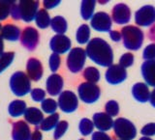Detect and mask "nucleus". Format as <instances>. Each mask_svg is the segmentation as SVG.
<instances>
[{
    "mask_svg": "<svg viewBox=\"0 0 155 140\" xmlns=\"http://www.w3.org/2000/svg\"><path fill=\"white\" fill-rule=\"evenodd\" d=\"M86 56L101 67H110L114 62V52L110 46L101 38H93L87 43Z\"/></svg>",
    "mask_w": 155,
    "mask_h": 140,
    "instance_id": "f257e3e1",
    "label": "nucleus"
},
{
    "mask_svg": "<svg viewBox=\"0 0 155 140\" xmlns=\"http://www.w3.org/2000/svg\"><path fill=\"white\" fill-rule=\"evenodd\" d=\"M39 1L21 0L18 4L15 3L11 8L10 16L15 21L22 19L24 22H31L35 19L36 14L39 11Z\"/></svg>",
    "mask_w": 155,
    "mask_h": 140,
    "instance_id": "f03ea898",
    "label": "nucleus"
},
{
    "mask_svg": "<svg viewBox=\"0 0 155 140\" xmlns=\"http://www.w3.org/2000/svg\"><path fill=\"white\" fill-rule=\"evenodd\" d=\"M123 46L129 50H138L143 46V33L137 26L127 25L121 29Z\"/></svg>",
    "mask_w": 155,
    "mask_h": 140,
    "instance_id": "7ed1b4c3",
    "label": "nucleus"
},
{
    "mask_svg": "<svg viewBox=\"0 0 155 140\" xmlns=\"http://www.w3.org/2000/svg\"><path fill=\"white\" fill-rule=\"evenodd\" d=\"M10 88L17 97H23L31 92V81L23 72H16L10 78Z\"/></svg>",
    "mask_w": 155,
    "mask_h": 140,
    "instance_id": "20e7f679",
    "label": "nucleus"
},
{
    "mask_svg": "<svg viewBox=\"0 0 155 140\" xmlns=\"http://www.w3.org/2000/svg\"><path fill=\"white\" fill-rule=\"evenodd\" d=\"M86 53L85 49L81 47H75L68 53L66 59V66L71 72L78 74L84 69L85 60H86Z\"/></svg>",
    "mask_w": 155,
    "mask_h": 140,
    "instance_id": "39448f33",
    "label": "nucleus"
},
{
    "mask_svg": "<svg viewBox=\"0 0 155 140\" xmlns=\"http://www.w3.org/2000/svg\"><path fill=\"white\" fill-rule=\"evenodd\" d=\"M114 134L119 140H133L137 135V129L131 121L125 118H117L114 122Z\"/></svg>",
    "mask_w": 155,
    "mask_h": 140,
    "instance_id": "423d86ee",
    "label": "nucleus"
},
{
    "mask_svg": "<svg viewBox=\"0 0 155 140\" xmlns=\"http://www.w3.org/2000/svg\"><path fill=\"white\" fill-rule=\"evenodd\" d=\"M79 98L85 103H94L99 100L101 91L96 84L84 82L78 87Z\"/></svg>",
    "mask_w": 155,
    "mask_h": 140,
    "instance_id": "0eeeda50",
    "label": "nucleus"
},
{
    "mask_svg": "<svg viewBox=\"0 0 155 140\" xmlns=\"http://www.w3.org/2000/svg\"><path fill=\"white\" fill-rule=\"evenodd\" d=\"M57 105L59 106L60 110L65 113H73L78 109L79 106V99L77 95L70 90L61 92L58 97Z\"/></svg>",
    "mask_w": 155,
    "mask_h": 140,
    "instance_id": "6e6552de",
    "label": "nucleus"
},
{
    "mask_svg": "<svg viewBox=\"0 0 155 140\" xmlns=\"http://www.w3.org/2000/svg\"><path fill=\"white\" fill-rule=\"evenodd\" d=\"M21 46L28 51H33L37 47L40 35L36 28L27 26L21 33Z\"/></svg>",
    "mask_w": 155,
    "mask_h": 140,
    "instance_id": "1a4fd4ad",
    "label": "nucleus"
},
{
    "mask_svg": "<svg viewBox=\"0 0 155 140\" xmlns=\"http://www.w3.org/2000/svg\"><path fill=\"white\" fill-rule=\"evenodd\" d=\"M135 22L140 26H150L155 22V7L145 5L135 13Z\"/></svg>",
    "mask_w": 155,
    "mask_h": 140,
    "instance_id": "9d476101",
    "label": "nucleus"
},
{
    "mask_svg": "<svg viewBox=\"0 0 155 140\" xmlns=\"http://www.w3.org/2000/svg\"><path fill=\"white\" fill-rule=\"evenodd\" d=\"M113 21L109 14L105 12H98L91 18L90 25L94 30L98 32H110L111 29Z\"/></svg>",
    "mask_w": 155,
    "mask_h": 140,
    "instance_id": "9b49d317",
    "label": "nucleus"
},
{
    "mask_svg": "<svg viewBox=\"0 0 155 140\" xmlns=\"http://www.w3.org/2000/svg\"><path fill=\"white\" fill-rule=\"evenodd\" d=\"M72 42L69 37L66 35H54L50 41V47L56 54H64L67 51L71 50Z\"/></svg>",
    "mask_w": 155,
    "mask_h": 140,
    "instance_id": "f8f14e48",
    "label": "nucleus"
},
{
    "mask_svg": "<svg viewBox=\"0 0 155 140\" xmlns=\"http://www.w3.org/2000/svg\"><path fill=\"white\" fill-rule=\"evenodd\" d=\"M105 77L107 82L111 85L120 84L127 78V72L119 65H111L107 70Z\"/></svg>",
    "mask_w": 155,
    "mask_h": 140,
    "instance_id": "ddd939ff",
    "label": "nucleus"
},
{
    "mask_svg": "<svg viewBox=\"0 0 155 140\" xmlns=\"http://www.w3.org/2000/svg\"><path fill=\"white\" fill-rule=\"evenodd\" d=\"M111 18L116 24H126L130 21L131 11L126 4H116L111 11Z\"/></svg>",
    "mask_w": 155,
    "mask_h": 140,
    "instance_id": "4468645a",
    "label": "nucleus"
},
{
    "mask_svg": "<svg viewBox=\"0 0 155 140\" xmlns=\"http://www.w3.org/2000/svg\"><path fill=\"white\" fill-rule=\"evenodd\" d=\"M31 130L25 121H18L12 125L13 140H30Z\"/></svg>",
    "mask_w": 155,
    "mask_h": 140,
    "instance_id": "2eb2a0df",
    "label": "nucleus"
},
{
    "mask_svg": "<svg viewBox=\"0 0 155 140\" xmlns=\"http://www.w3.org/2000/svg\"><path fill=\"white\" fill-rule=\"evenodd\" d=\"M64 81L60 75L58 74H52L48 77L46 82V89L48 95L52 97L59 96L62 92Z\"/></svg>",
    "mask_w": 155,
    "mask_h": 140,
    "instance_id": "dca6fc26",
    "label": "nucleus"
},
{
    "mask_svg": "<svg viewBox=\"0 0 155 140\" xmlns=\"http://www.w3.org/2000/svg\"><path fill=\"white\" fill-rule=\"evenodd\" d=\"M44 69L40 60L37 58H30L26 63V75L29 79L33 81H39L43 76Z\"/></svg>",
    "mask_w": 155,
    "mask_h": 140,
    "instance_id": "f3484780",
    "label": "nucleus"
},
{
    "mask_svg": "<svg viewBox=\"0 0 155 140\" xmlns=\"http://www.w3.org/2000/svg\"><path fill=\"white\" fill-rule=\"evenodd\" d=\"M92 123L98 132H108L114 126V121L110 116L105 112H97L92 117Z\"/></svg>",
    "mask_w": 155,
    "mask_h": 140,
    "instance_id": "a211bd4d",
    "label": "nucleus"
},
{
    "mask_svg": "<svg viewBox=\"0 0 155 140\" xmlns=\"http://www.w3.org/2000/svg\"><path fill=\"white\" fill-rule=\"evenodd\" d=\"M1 35L3 40L10 41V42H16L18 41L19 37H21V29L18 26L15 25L12 23H7L1 28Z\"/></svg>",
    "mask_w": 155,
    "mask_h": 140,
    "instance_id": "6ab92c4d",
    "label": "nucleus"
},
{
    "mask_svg": "<svg viewBox=\"0 0 155 140\" xmlns=\"http://www.w3.org/2000/svg\"><path fill=\"white\" fill-rule=\"evenodd\" d=\"M132 95L134 99L139 103H147V100H149L150 96L148 86L143 82H138L132 87Z\"/></svg>",
    "mask_w": 155,
    "mask_h": 140,
    "instance_id": "aec40b11",
    "label": "nucleus"
},
{
    "mask_svg": "<svg viewBox=\"0 0 155 140\" xmlns=\"http://www.w3.org/2000/svg\"><path fill=\"white\" fill-rule=\"evenodd\" d=\"M24 119L25 122L28 124L33 125L36 127H39L42 121L44 120V113L43 111L37 107H28L24 112Z\"/></svg>",
    "mask_w": 155,
    "mask_h": 140,
    "instance_id": "412c9836",
    "label": "nucleus"
},
{
    "mask_svg": "<svg viewBox=\"0 0 155 140\" xmlns=\"http://www.w3.org/2000/svg\"><path fill=\"white\" fill-rule=\"evenodd\" d=\"M142 75L147 85L155 87V61H145L143 63Z\"/></svg>",
    "mask_w": 155,
    "mask_h": 140,
    "instance_id": "4be33fe9",
    "label": "nucleus"
},
{
    "mask_svg": "<svg viewBox=\"0 0 155 140\" xmlns=\"http://www.w3.org/2000/svg\"><path fill=\"white\" fill-rule=\"evenodd\" d=\"M25 110H26V103L25 101L21 100H15L11 101L8 106V112L10 116L13 118H17L23 115Z\"/></svg>",
    "mask_w": 155,
    "mask_h": 140,
    "instance_id": "5701e85b",
    "label": "nucleus"
},
{
    "mask_svg": "<svg viewBox=\"0 0 155 140\" xmlns=\"http://www.w3.org/2000/svg\"><path fill=\"white\" fill-rule=\"evenodd\" d=\"M50 26L53 31L57 33V35H64V33H66L68 29V23L65 18L61 16H56L51 18Z\"/></svg>",
    "mask_w": 155,
    "mask_h": 140,
    "instance_id": "b1692460",
    "label": "nucleus"
},
{
    "mask_svg": "<svg viewBox=\"0 0 155 140\" xmlns=\"http://www.w3.org/2000/svg\"><path fill=\"white\" fill-rule=\"evenodd\" d=\"M58 122H59V114L55 112L53 114L48 115L46 118H44L42 123L39 126V128L43 132H50V130L53 129L56 127Z\"/></svg>",
    "mask_w": 155,
    "mask_h": 140,
    "instance_id": "393cba45",
    "label": "nucleus"
},
{
    "mask_svg": "<svg viewBox=\"0 0 155 140\" xmlns=\"http://www.w3.org/2000/svg\"><path fill=\"white\" fill-rule=\"evenodd\" d=\"M96 1L94 0H84L81 4V16L84 21H88L93 17Z\"/></svg>",
    "mask_w": 155,
    "mask_h": 140,
    "instance_id": "a878e982",
    "label": "nucleus"
},
{
    "mask_svg": "<svg viewBox=\"0 0 155 140\" xmlns=\"http://www.w3.org/2000/svg\"><path fill=\"white\" fill-rule=\"evenodd\" d=\"M51 21V18L47 10L44 8L39 9V11L37 12L36 17H35L36 25L41 29H46L50 26Z\"/></svg>",
    "mask_w": 155,
    "mask_h": 140,
    "instance_id": "bb28decb",
    "label": "nucleus"
},
{
    "mask_svg": "<svg viewBox=\"0 0 155 140\" xmlns=\"http://www.w3.org/2000/svg\"><path fill=\"white\" fill-rule=\"evenodd\" d=\"M90 39V27L87 24H81L78 28L76 33V40L80 45H84L89 42Z\"/></svg>",
    "mask_w": 155,
    "mask_h": 140,
    "instance_id": "cd10ccee",
    "label": "nucleus"
},
{
    "mask_svg": "<svg viewBox=\"0 0 155 140\" xmlns=\"http://www.w3.org/2000/svg\"><path fill=\"white\" fill-rule=\"evenodd\" d=\"M82 75H84L86 82H89V83H93V84H96L100 80L101 77L100 72L94 67H87L84 71Z\"/></svg>",
    "mask_w": 155,
    "mask_h": 140,
    "instance_id": "c85d7f7f",
    "label": "nucleus"
},
{
    "mask_svg": "<svg viewBox=\"0 0 155 140\" xmlns=\"http://www.w3.org/2000/svg\"><path fill=\"white\" fill-rule=\"evenodd\" d=\"M93 129H94V125L92 123V121L87 119V118H82L80 121L79 124V129L81 134H82L84 136H87L90 133L93 132Z\"/></svg>",
    "mask_w": 155,
    "mask_h": 140,
    "instance_id": "c756f323",
    "label": "nucleus"
},
{
    "mask_svg": "<svg viewBox=\"0 0 155 140\" xmlns=\"http://www.w3.org/2000/svg\"><path fill=\"white\" fill-rule=\"evenodd\" d=\"M14 4L15 1H8V0L0 1V21L8 18L10 13H11V8Z\"/></svg>",
    "mask_w": 155,
    "mask_h": 140,
    "instance_id": "7c9ffc66",
    "label": "nucleus"
},
{
    "mask_svg": "<svg viewBox=\"0 0 155 140\" xmlns=\"http://www.w3.org/2000/svg\"><path fill=\"white\" fill-rule=\"evenodd\" d=\"M57 103L53 99H45L41 103V108L45 113L53 114L57 109Z\"/></svg>",
    "mask_w": 155,
    "mask_h": 140,
    "instance_id": "2f4dec72",
    "label": "nucleus"
},
{
    "mask_svg": "<svg viewBox=\"0 0 155 140\" xmlns=\"http://www.w3.org/2000/svg\"><path fill=\"white\" fill-rule=\"evenodd\" d=\"M15 58V52H5L0 57V74L12 64Z\"/></svg>",
    "mask_w": 155,
    "mask_h": 140,
    "instance_id": "473e14b6",
    "label": "nucleus"
},
{
    "mask_svg": "<svg viewBox=\"0 0 155 140\" xmlns=\"http://www.w3.org/2000/svg\"><path fill=\"white\" fill-rule=\"evenodd\" d=\"M68 127H69V124H68L67 121H59L58 124L56 125V127L54 128V132H53V138L55 140L60 139L63 135L65 134L67 132Z\"/></svg>",
    "mask_w": 155,
    "mask_h": 140,
    "instance_id": "72a5a7b5",
    "label": "nucleus"
},
{
    "mask_svg": "<svg viewBox=\"0 0 155 140\" xmlns=\"http://www.w3.org/2000/svg\"><path fill=\"white\" fill-rule=\"evenodd\" d=\"M105 110H106L105 113H107L109 116H110V117L117 116L119 113V105L117 103V101L109 100L105 105Z\"/></svg>",
    "mask_w": 155,
    "mask_h": 140,
    "instance_id": "f704fd0d",
    "label": "nucleus"
},
{
    "mask_svg": "<svg viewBox=\"0 0 155 140\" xmlns=\"http://www.w3.org/2000/svg\"><path fill=\"white\" fill-rule=\"evenodd\" d=\"M60 64H61L60 56L56 54V53H51L50 59H48V66H50L51 71L55 74V72H57L58 69L60 68Z\"/></svg>",
    "mask_w": 155,
    "mask_h": 140,
    "instance_id": "c9c22d12",
    "label": "nucleus"
},
{
    "mask_svg": "<svg viewBox=\"0 0 155 140\" xmlns=\"http://www.w3.org/2000/svg\"><path fill=\"white\" fill-rule=\"evenodd\" d=\"M133 63H134V55L132 53L127 52V53H124V54L120 57L118 65L124 68V69H126V68H129L132 66Z\"/></svg>",
    "mask_w": 155,
    "mask_h": 140,
    "instance_id": "e433bc0d",
    "label": "nucleus"
},
{
    "mask_svg": "<svg viewBox=\"0 0 155 140\" xmlns=\"http://www.w3.org/2000/svg\"><path fill=\"white\" fill-rule=\"evenodd\" d=\"M143 57L145 61H155V43L147 46L143 52Z\"/></svg>",
    "mask_w": 155,
    "mask_h": 140,
    "instance_id": "4c0bfd02",
    "label": "nucleus"
},
{
    "mask_svg": "<svg viewBox=\"0 0 155 140\" xmlns=\"http://www.w3.org/2000/svg\"><path fill=\"white\" fill-rule=\"evenodd\" d=\"M31 99L36 103H42L46 98V91L41 88H35L30 92Z\"/></svg>",
    "mask_w": 155,
    "mask_h": 140,
    "instance_id": "58836bf2",
    "label": "nucleus"
},
{
    "mask_svg": "<svg viewBox=\"0 0 155 140\" xmlns=\"http://www.w3.org/2000/svg\"><path fill=\"white\" fill-rule=\"evenodd\" d=\"M140 132H142L143 135H144V136H147V137L153 136V135H155V123L147 124L142 129Z\"/></svg>",
    "mask_w": 155,
    "mask_h": 140,
    "instance_id": "ea45409f",
    "label": "nucleus"
},
{
    "mask_svg": "<svg viewBox=\"0 0 155 140\" xmlns=\"http://www.w3.org/2000/svg\"><path fill=\"white\" fill-rule=\"evenodd\" d=\"M91 140H111L110 136L103 132H95L92 133Z\"/></svg>",
    "mask_w": 155,
    "mask_h": 140,
    "instance_id": "a19ab883",
    "label": "nucleus"
},
{
    "mask_svg": "<svg viewBox=\"0 0 155 140\" xmlns=\"http://www.w3.org/2000/svg\"><path fill=\"white\" fill-rule=\"evenodd\" d=\"M60 0H44L43 1V6H44V9H52L56 7L57 5L60 4Z\"/></svg>",
    "mask_w": 155,
    "mask_h": 140,
    "instance_id": "79ce46f5",
    "label": "nucleus"
},
{
    "mask_svg": "<svg viewBox=\"0 0 155 140\" xmlns=\"http://www.w3.org/2000/svg\"><path fill=\"white\" fill-rule=\"evenodd\" d=\"M39 127H36L35 130L33 132H31V136H30V140H42L43 135L41 133L40 130L38 129Z\"/></svg>",
    "mask_w": 155,
    "mask_h": 140,
    "instance_id": "37998d69",
    "label": "nucleus"
},
{
    "mask_svg": "<svg viewBox=\"0 0 155 140\" xmlns=\"http://www.w3.org/2000/svg\"><path fill=\"white\" fill-rule=\"evenodd\" d=\"M110 37L114 42H119L121 40V33H119L116 30L110 31Z\"/></svg>",
    "mask_w": 155,
    "mask_h": 140,
    "instance_id": "c03bdc74",
    "label": "nucleus"
},
{
    "mask_svg": "<svg viewBox=\"0 0 155 140\" xmlns=\"http://www.w3.org/2000/svg\"><path fill=\"white\" fill-rule=\"evenodd\" d=\"M148 33H149L148 34V37H149L150 40H152V41L155 42V24H154V25L151 28H150V30H149Z\"/></svg>",
    "mask_w": 155,
    "mask_h": 140,
    "instance_id": "a18cd8bd",
    "label": "nucleus"
},
{
    "mask_svg": "<svg viewBox=\"0 0 155 140\" xmlns=\"http://www.w3.org/2000/svg\"><path fill=\"white\" fill-rule=\"evenodd\" d=\"M149 100H150V103H151V105L153 106V107H155V89L151 92V93H150Z\"/></svg>",
    "mask_w": 155,
    "mask_h": 140,
    "instance_id": "49530a36",
    "label": "nucleus"
},
{
    "mask_svg": "<svg viewBox=\"0 0 155 140\" xmlns=\"http://www.w3.org/2000/svg\"><path fill=\"white\" fill-rule=\"evenodd\" d=\"M4 54V42H3V39L0 35V57Z\"/></svg>",
    "mask_w": 155,
    "mask_h": 140,
    "instance_id": "de8ad7c7",
    "label": "nucleus"
},
{
    "mask_svg": "<svg viewBox=\"0 0 155 140\" xmlns=\"http://www.w3.org/2000/svg\"><path fill=\"white\" fill-rule=\"evenodd\" d=\"M140 140H152V139L149 138V137H147V136H143L142 138H140Z\"/></svg>",
    "mask_w": 155,
    "mask_h": 140,
    "instance_id": "09e8293b",
    "label": "nucleus"
},
{
    "mask_svg": "<svg viewBox=\"0 0 155 140\" xmlns=\"http://www.w3.org/2000/svg\"><path fill=\"white\" fill-rule=\"evenodd\" d=\"M1 28H2V26H1V24H0V30H1Z\"/></svg>",
    "mask_w": 155,
    "mask_h": 140,
    "instance_id": "8fccbe9b",
    "label": "nucleus"
},
{
    "mask_svg": "<svg viewBox=\"0 0 155 140\" xmlns=\"http://www.w3.org/2000/svg\"><path fill=\"white\" fill-rule=\"evenodd\" d=\"M79 140H84V139H79Z\"/></svg>",
    "mask_w": 155,
    "mask_h": 140,
    "instance_id": "3c124183",
    "label": "nucleus"
}]
</instances>
